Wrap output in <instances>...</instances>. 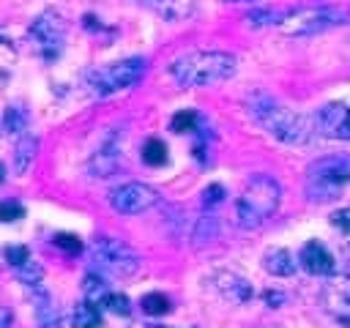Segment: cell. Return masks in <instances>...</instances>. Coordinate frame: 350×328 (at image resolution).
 Instances as JSON below:
<instances>
[{"label":"cell","mask_w":350,"mask_h":328,"mask_svg":"<svg viewBox=\"0 0 350 328\" xmlns=\"http://www.w3.org/2000/svg\"><path fill=\"white\" fill-rule=\"evenodd\" d=\"M249 115L279 142L284 145H304L312 137V123L306 115L279 104L276 98L265 96V93H252L246 98Z\"/></svg>","instance_id":"1"},{"label":"cell","mask_w":350,"mask_h":328,"mask_svg":"<svg viewBox=\"0 0 350 328\" xmlns=\"http://www.w3.org/2000/svg\"><path fill=\"white\" fill-rule=\"evenodd\" d=\"M235 68H238V63L230 52L197 49V52H186V55L175 57L170 63V77L189 87H205V85L230 79L235 74Z\"/></svg>","instance_id":"2"},{"label":"cell","mask_w":350,"mask_h":328,"mask_svg":"<svg viewBox=\"0 0 350 328\" xmlns=\"http://www.w3.org/2000/svg\"><path fill=\"white\" fill-rule=\"evenodd\" d=\"M282 202V189L279 183L271 178V175H254L246 189L241 191L238 197V205H235V219H238V227L243 230H257L262 227L279 208Z\"/></svg>","instance_id":"3"},{"label":"cell","mask_w":350,"mask_h":328,"mask_svg":"<svg viewBox=\"0 0 350 328\" xmlns=\"http://www.w3.org/2000/svg\"><path fill=\"white\" fill-rule=\"evenodd\" d=\"M350 16L347 11L342 8H331V5H301V8H293V11H284L279 14V22L276 27L284 33V36H317V33H325L331 27H339L345 25Z\"/></svg>","instance_id":"4"},{"label":"cell","mask_w":350,"mask_h":328,"mask_svg":"<svg viewBox=\"0 0 350 328\" xmlns=\"http://www.w3.org/2000/svg\"><path fill=\"white\" fill-rule=\"evenodd\" d=\"M347 183H350V159H345V156L317 159L306 169V197L312 202L334 200Z\"/></svg>","instance_id":"5"},{"label":"cell","mask_w":350,"mask_h":328,"mask_svg":"<svg viewBox=\"0 0 350 328\" xmlns=\"http://www.w3.org/2000/svg\"><path fill=\"white\" fill-rule=\"evenodd\" d=\"M90 260H93L96 271L118 276V279L134 276L139 271V257L134 254L131 246H126L118 238H98L90 249Z\"/></svg>","instance_id":"6"},{"label":"cell","mask_w":350,"mask_h":328,"mask_svg":"<svg viewBox=\"0 0 350 328\" xmlns=\"http://www.w3.org/2000/svg\"><path fill=\"white\" fill-rule=\"evenodd\" d=\"M142 74H145V60L142 57H126V60H118V63H109V66L93 71L88 85H90L93 96H112V93L131 87L134 82H139Z\"/></svg>","instance_id":"7"},{"label":"cell","mask_w":350,"mask_h":328,"mask_svg":"<svg viewBox=\"0 0 350 328\" xmlns=\"http://www.w3.org/2000/svg\"><path fill=\"white\" fill-rule=\"evenodd\" d=\"M27 36H30L33 49H36L46 63H52V60H57L60 52H63V44H66V22H63L60 14L44 11V14H38V16L30 22Z\"/></svg>","instance_id":"8"},{"label":"cell","mask_w":350,"mask_h":328,"mask_svg":"<svg viewBox=\"0 0 350 328\" xmlns=\"http://www.w3.org/2000/svg\"><path fill=\"white\" fill-rule=\"evenodd\" d=\"M156 202H159L156 189H150L145 183H123V186H118V189L109 191V205L118 213H126V216L142 213V210L153 208Z\"/></svg>","instance_id":"9"},{"label":"cell","mask_w":350,"mask_h":328,"mask_svg":"<svg viewBox=\"0 0 350 328\" xmlns=\"http://www.w3.org/2000/svg\"><path fill=\"white\" fill-rule=\"evenodd\" d=\"M323 306L336 323L350 325V276L331 273L328 284L323 287Z\"/></svg>","instance_id":"10"},{"label":"cell","mask_w":350,"mask_h":328,"mask_svg":"<svg viewBox=\"0 0 350 328\" xmlns=\"http://www.w3.org/2000/svg\"><path fill=\"white\" fill-rule=\"evenodd\" d=\"M298 262L306 273L312 276H331L336 271V260L334 254L320 243V241H309L301 246V254H298Z\"/></svg>","instance_id":"11"},{"label":"cell","mask_w":350,"mask_h":328,"mask_svg":"<svg viewBox=\"0 0 350 328\" xmlns=\"http://www.w3.org/2000/svg\"><path fill=\"white\" fill-rule=\"evenodd\" d=\"M314 126L325 134V137H336V139H350V120H347V107L342 104H325L317 115H314Z\"/></svg>","instance_id":"12"},{"label":"cell","mask_w":350,"mask_h":328,"mask_svg":"<svg viewBox=\"0 0 350 328\" xmlns=\"http://www.w3.org/2000/svg\"><path fill=\"white\" fill-rule=\"evenodd\" d=\"M213 287L221 292L224 301L230 303H246L252 298V284L246 279H241L238 273H230V271H221L213 276Z\"/></svg>","instance_id":"13"},{"label":"cell","mask_w":350,"mask_h":328,"mask_svg":"<svg viewBox=\"0 0 350 328\" xmlns=\"http://www.w3.org/2000/svg\"><path fill=\"white\" fill-rule=\"evenodd\" d=\"M139 3L150 5L167 22H183L194 11V0H139Z\"/></svg>","instance_id":"14"},{"label":"cell","mask_w":350,"mask_h":328,"mask_svg":"<svg viewBox=\"0 0 350 328\" xmlns=\"http://www.w3.org/2000/svg\"><path fill=\"white\" fill-rule=\"evenodd\" d=\"M118 159H120L118 142H115V139H107V142L98 148V153L93 156V161H90V172H93L96 178H107V175L115 172Z\"/></svg>","instance_id":"15"},{"label":"cell","mask_w":350,"mask_h":328,"mask_svg":"<svg viewBox=\"0 0 350 328\" xmlns=\"http://www.w3.org/2000/svg\"><path fill=\"white\" fill-rule=\"evenodd\" d=\"M262 268L271 273V276H293L295 273V260L287 249L282 246H273L262 254Z\"/></svg>","instance_id":"16"},{"label":"cell","mask_w":350,"mask_h":328,"mask_svg":"<svg viewBox=\"0 0 350 328\" xmlns=\"http://www.w3.org/2000/svg\"><path fill=\"white\" fill-rule=\"evenodd\" d=\"M36 148H38L36 137H27V134L19 137L16 153H14V172H16V175H25V172L30 169V164H33V159H36Z\"/></svg>","instance_id":"17"},{"label":"cell","mask_w":350,"mask_h":328,"mask_svg":"<svg viewBox=\"0 0 350 328\" xmlns=\"http://www.w3.org/2000/svg\"><path fill=\"white\" fill-rule=\"evenodd\" d=\"M71 325L74 328H101V312L96 303L90 301H82L74 306V314H71Z\"/></svg>","instance_id":"18"},{"label":"cell","mask_w":350,"mask_h":328,"mask_svg":"<svg viewBox=\"0 0 350 328\" xmlns=\"http://www.w3.org/2000/svg\"><path fill=\"white\" fill-rule=\"evenodd\" d=\"M27 128V109L22 104H11L3 115V131L8 137H22Z\"/></svg>","instance_id":"19"},{"label":"cell","mask_w":350,"mask_h":328,"mask_svg":"<svg viewBox=\"0 0 350 328\" xmlns=\"http://www.w3.org/2000/svg\"><path fill=\"white\" fill-rule=\"evenodd\" d=\"M142 161L148 167H164L167 164V145L159 137L145 139V145H142Z\"/></svg>","instance_id":"20"},{"label":"cell","mask_w":350,"mask_h":328,"mask_svg":"<svg viewBox=\"0 0 350 328\" xmlns=\"http://www.w3.org/2000/svg\"><path fill=\"white\" fill-rule=\"evenodd\" d=\"M82 287H85V298H88L90 303H96V306H101L104 298L109 295V287H107V282H104L98 273H88Z\"/></svg>","instance_id":"21"},{"label":"cell","mask_w":350,"mask_h":328,"mask_svg":"<svg viewBox=\"0 0 350 328\" xmlns=\"http://www.w3.org/2000/svg\"><path fill=\"white\" fill-rule=\"evenodd\" d=\"M139 306H142V312H145V314H150V317H161V314H167V312L172 309L170 298H167V295H161V292H148V295H142Z\"/></svg>","instance_id":"22"},{"label":"cell","mask_w":350,"mask_h":328,"mask_svg":"<svg viewBox=\"0 0 350 328\" xmlns=\"http://www.w3.org/2000/svg\"><path fill=\"white\" fill-rule=\"evenodd\" d=\"M14 273H16V279H19L22 284H27V287L41 284V279H44V271H41V265H38L36 260H25L22 265L14 268Z\"/></svg>","instance_id":"23"},{"label":"cell","mask_w":350,"mask_h":328,"mask_svg":"<svg viewBox=\"0 0 350 328\" xmlns=\"http://www.w3.org/2000/svg\"><path fill=\"white\" fill-rule=\"evenodd\" d=\"M14 60H16V52H14V46L0 36V85L3 82H8V77H11V68H14Z\"/></svg>","instance_id":"24"},{"label":"cell","mask_w":350,"mask_h":328,"mask_svg":"<svg viewBox=\"0 0 350 328\" xmlns=\"http://www.w3.org/2000/svg\"><path fill=\"white\" fill-rule=\"evenodd\" d=\"M172 131L175 134H186V131H194L197 128V112L194 109H180L175 118H172Z\"/></svg>","instance_id":"25"},{"label":"cell","mask_w":350,"mask_h":328,"mask_svg":"<svg viewBox=\"0 0 350 328\" xmlns=\"http://www.w3.org/2000/svg\"><path fill=\"white\" fill-rule=\"evenodd\" d=\"M104 309H109L112 314H129L131 312V303H129V298L123 295V292H112L109 290V295L104 298V303H101Z\"/></svg>","instance_id":"26"},{"label":"cell","mask_w":350,"mask_h":328,"mask_svg":"<svg viewBox=\"0 0 350 328\" xmlns=\"http://www.w3.org/2000/svg\"><path fill=\"white\" fill-rule=\"evenodd\" d=\"M52 243H55L57 249L68 251V254H79V251H82V241H79V235H71V232H57V235L52 238Z\"/></svg>","instance_id":"27"},{"label":"cell","mask_w":350,"mask_h":328,"mask_svg":"<svg viewBox=\"0 0 350 328\" xmlns=\"http://www.w3.org/2000/svg\"><path fill=\"white\" fill-rule=\"evenodd\" d=\"M331 227H336V230L342 232V238L350 243V205L334 210V216H331Z\"/></svg>","instance_id":"28"},{"label":"cell","mask_w":350,"mask_h":328,"mask_svg":"<svg viewBox=\"0 0 350 328\" xmlns=\"http://www.w3.org/2000/svg\"><path fill=\"white\" fill-rule=\"evenodd\" d=\"M22 216H25V208H22L19 202H14V200H5V202H0V221L11 224V221H19Z\"/></svg>","instance_id":"29"},{"label":"cell","mask_w":350,"mask_h":328,"mask_svg":"<svg viewBox=\"0 0 350 328\" xmlns=\"http://www.w3.org/2000/svg\"><path fill=\"white\" fill-rule=\"evenodd\" d=\"M3 257H5V262H8L11 268H16V265H22L25 260H30V249H27V246H5V249H3Z\"/></svg>","instance_id":"30"},{"label":"cell","mask_w":350,"mask_h":328,"mask_svg":"<svg viewBox=\"0 0 350 328\" xmlns=\"http://www.w3.org/2000/svg\"><path fill=\"white\" fill-rule=\"evenodd\" d=\"M246 22H249L252 27H260V25H276V22H279V14H276V11H254V14L246 16Z\"/></svg>","instance_id":"31"},{"label":"cell","mask_w":350,"mask_h":328,"mask_svg":"<svg viewBox=\"0 0 350 328\" xmlns=\"http://www.w3.org/2000/svg\"><path fill=\"white\" fill-rule=\"evenodd\" d=\"M221 197H224V189L219 183H213L202 191V205H216V202H221Z\"/></svg>","instance_id":"32"},{"label":"cell","mask_w":350,"mask_h":328,"mask_svg":"<svg viewBox=\"0 0 350 328\" xmlns=\"http://www.w3.org/2000/svg\"><path fill=\"white\" fill-rule=\"evenodd\" d=\"M282 301H284L282 292H265V303H268V306H279Z\"/></svg>","instance_id":"33"},{"label":"cell","mask_w":350,"mask_h":328,"mask_svg":"<svg viewBox=\"0 0 350 328\" xmlns=\"http://www.w3.org/2000/svg\"><path fill=\"white\" fill-rule=\"evenodd\" d=\"M11 325V312L5 306H0V328H8Z\"/></svg>","instance_id":"34"},{"label":"cell","mask_w":350,"mask_h":328,"mask_svg":"<svg viewBox=\"0 0 350 328\" xmlns=\"http://www.w3.org/2000/svg\"><path fill=\"white\" fill-rule=\"evenodd\" d=\"M3 180H5V167L0 164V183H3Z\"/></svg>","instance_id":"35"},{"label":"cell","mask_w":350,"mask_h":328,"mask_svg":"<svg viewBox=\"0 0 350 328\" xmlns=\"http://www.w3.org/2000/svg\"><path fill=\"white\" fill-rule=\"evenodd\" d=\"M347 57H350V44H347Z\"/></svg>","instance_id":"36"},{"label":"cell","mask_w":350,"mask_h":328,"mask_svg":"<svg viewBox=\"0 0 350 328\" xmlns=\"http://www.w3.org/2000/svg\"><path fill=\"white\" fill-rule=\"evenodd\" d=\"M347 120H350V109H347Z\"/></svg>","instance_id":"37"}]
</instances>
